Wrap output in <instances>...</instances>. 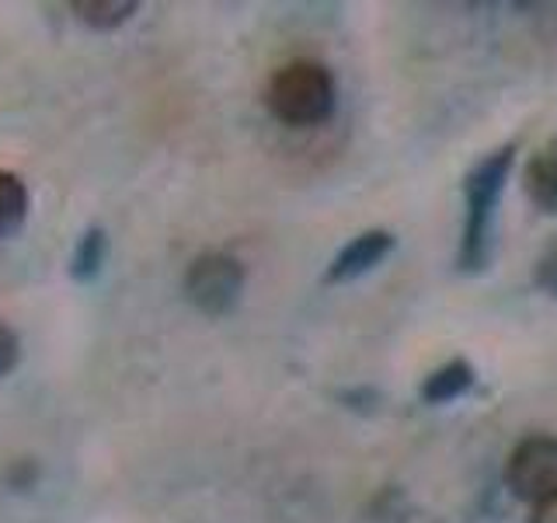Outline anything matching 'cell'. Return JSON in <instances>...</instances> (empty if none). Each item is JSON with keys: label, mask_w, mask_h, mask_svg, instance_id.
I'll return each mask as SVG.
<instances>
[{"label": "cell", "mask_w": 557, "mask_h": 523, "mask_svg": "<svg viewBox=\"0 0 557 523\" xmlns=\"http://www.w3.org/2000/svg\"><path fill=\"white\" fill-rule=\"evenodd\" d=\"M516 161V147H502L495 154H484L481 161L467 171L463 179V199H467V220H463V238H460V255L457 266L460 272H481L492 258V234H495V214L502 203L505 182Z\"/></svg>", "instance_id": "obj_1"}, {"label": "cell", "mask_w": 557, "mask_h": 523, "mask_svg": "<svg viewBox=\"0 0 557 523\" xmlns=\"http://www.w3.org/2000/svg\"><path fill=\"white\" fill-rule=\"evenodd\" d=\"M335 77L318 60H293L278 66L265 92L272 115L286 126H318L335 112Z\"/></svg>", "instance_id": "obj_2"}, {"label": "cell", "mask_w": 557, "mask_h": 523, "mask_svg": "<svg viewBox=\"0 0 557 523\" xmlns=\"http://www.w3.org/2000/svg\"><path fill=\"white\" fill-rule=\"evenodd\" d=\"M244 293V266L226 252H202L185 272V296L188 304L220 318L231 314Z\"/></svg>", "instance_id": "obj_3"}, {"label": "cell", "mask_w": 557, "mask_h": 523, "mask_svg": "<svg viewBox=\"0 0 557 523\" xmlns=\"http://www.w3.org/2000/svg\"><path fill=\"white\" fill-rule=\"evenodd\" d=\"M505 485L516 499L540 502L557 492V436H527L505 461Z\"/></svg>", "instance_id": "obj_4"}, {"label": "cell", "mask_w": 557, "mask_h": 523, "mask_svg": "<svg viewBox=\"0 0 557 523\" xmlns=\"http://www.w3.org/2000/svg\"><path fill=\"white\" fill-rule=\"evenodd\" d=\"M391 252H394V234L391 231H366V234L348 241L345 248L331 258L324 279H327V283H352V279L376 269Z\"/></svg>", "instance_id": "obj_5"}, {"label": "cell", "mask_w": 557, "mask_h": 523, "mask_svg": "<svg viewBox=\"0 0 557 523\" xmlns=\"http://www.w3.org/2000/svg\"><path fill=\"white\" fill-rule=\"evenodd\" d=\"M474 380L478 374L467 360H449L422 380V401H429V405H449V401H457L474 388Z\"/></svg>", "instance_id": "obj_6"}, {"label": "cell", "mask_w": 557, "mask_h": 523, "mask_svg": "<svg viewBox=\"0 0 557 523\" xmlns=\"http://www.w3.org/2000/svg\"><path fill=\"white\" fill-rule=\"evenodd\" d=\"M522 182H527V196L544 214H557V147L533 154Z\"/></svg>", "instance_id": "obj_7"}, {"label": "cell", "mask_w": 557, "mask_h": 523, "mask_svg": "<svg viewBox=\"0 0 557 523\" xmlns=\"http://www.w3.org/2000/svg\"><path fill=\"white\" fill-rule=\"evenodd\" d=\"M136 8L139 4H133V0H77V4H70L77 22L95 32H112L119 25H126L136 14Z\"/></svg>", "instance_id": "obj_8"}, {"label": "cell", "mask_w": 557, "mask_h": 523, "mask_svg": "<svg viewBox=\"0 0 557 523\" xmlns=\"http://www.w3.org/2000/svg\"><path fill=\"white\" fill-rule=\"evenodd\" d=\"M104 255H109V238H104L101 227H87L74 248V258H70V276L77 283H91L104 266Z\"/></svg>", "instance_id": "obj_9"}, {"label": "cell", "mask_w": 557, "mask_h": 523, "mask_svg": "<svg viewBox=\"0 0 557 523\" xmlns=\"http://www.w3.org/2000/svg\"><path fill=\"white\" fill-rule=\"evenodd\" d=\"M28 217V188L14 171H0V238H11Z\"/></svg>", "instance_id": "obj_10"}, {"label": "cell", "mask_w": 557, "mask_h": 523, "mask_svg": "<svg viewBox=\"0 0 557 523\" xmlns=\"http://www.w3.org/2000/svg\"><path fill=\"white\" fill-rule=\"evenodd\" d=\"M17 360H22V342H17L14 328L0 321V377H8L17 366Z\"/></svg>", "instance_id": "obj_11"}, {"label": "cell", "mask_w": 557, "mask_h": 523, "mask_svg": "<svg viewBox=\"0 0 557 523\" xmlns=\"http://www.w3.org/2000/svg\"><path fill=\"white\" fill-rule=\"evenodd\" d=\"M536 283H540V290H547V293H554L557 296V244L554 248L540 258V266H536Z\"/></svg>", "instance_id": "obj_12"}, {"label": "cell", "mask_w": 557, "mask_h": 523, "mask_svg": "<svg viewBox=\"0 0 557 523\" xmlns=\"http://www.w3.org/2000/svg\"><path fill=\"white\" fill-rule=\"evenodd\" d=\"M530 523H557V492L533 502V513H530Z\"/></svg>", "instance_id": "obj_13"}]
</instances>
